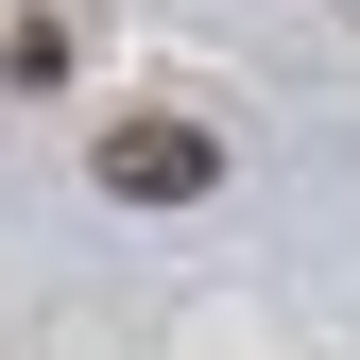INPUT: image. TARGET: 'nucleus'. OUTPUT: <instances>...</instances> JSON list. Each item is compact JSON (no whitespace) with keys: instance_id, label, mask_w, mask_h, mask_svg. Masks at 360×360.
<instances>
[{"instance_id":"nucleus-1","label":"nucleus","mask_w":360,"mask_h":360,"mask_svg":"<svg viewBox=\"0 0 360 360\" xmlns=\"http://www.w3.org/2000/svg\"><path fill=\"white\" fill-rule=\"evenodd\" d=\"M206 172H223V138H189V120H120V138H103V189L120 206H189Z\"/></svg>"}]
</instances>
